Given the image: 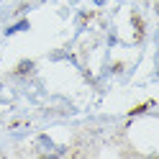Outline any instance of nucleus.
<instances>
[{
    "instance_id": "nucleus-3",
    "label": "nucleus",
    "mask_w": 159,
    "mask_h": 159,
    "mask_svg": "<svg viewBox=\"0 0 159 159\" xmlns=\"http://www.w3.org/2000/svg\"><path fill=\"white\" fill-rule=\"evenodd\" d=\"M103 3H108V0H95V5H103Z\"/></svg>"
},
{
    "instance_id": "nucleus-2",
    "label": "nucleus",
    "mask_w": 159,
    "mask_h": 159,
    "mask_svg": "<svg viewBox=\"0 0 159 159\" xmlns=\"http://www.w3.org/2000/svg\"><path fill=\"white\" fill-rule=\"evenodd\" d=\"M31 67H34V64H31V62H23V64H21V67H18V72H28V69H31Z\"/></svg>"
},
{
    "instance_id": "nucleus-1",
    "label": "nucleus",
    "mask_w": 159,
    "mask_h": 159,
    "mask_svg": "<svg viewBox=\"0 0 159 159\" xmlns=\"http://www.w3.org/2000/svg\"><path fill=\"white\" fill-rule=\"evenodd\" d=\"M26 28H28V21H21V23H16V26L8 28V36H13V34H18V31H26Z\"/></svg>"
}]
</instances>
